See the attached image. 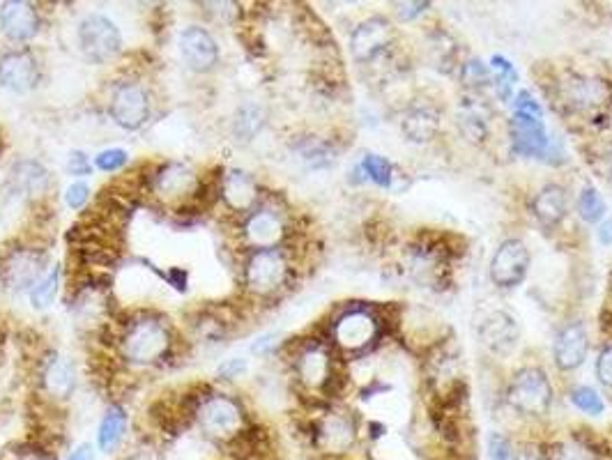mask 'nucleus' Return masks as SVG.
<instances>
[{
    "label": "nucleus",
    "instance_id": "nucleus-1",
    "mask_svg": "<svg viewBox=\"0 0 612 460\" xmlns=\"http://www.w3.org/2000/svg\"><path fill=\"white\" fill-rule=\"evenodd\" d=\"M173 334L168 329L166 320L157 316H136L122 329L120 334V352L127 362L150 366L162 362L171 352Z\"/></svg>",
    "mask_w": 612,
    "mask_h": 460
},
{
    "label": "nucleus",
    "instance_id": "nucleus-2",
    "mask_svg": "<svg viewBox=\"0 0 612 460\" xmlns=\"http://www.w3.org/2000/svg\"><path fill=\"white\" fill-rule=\"evenodd\" d=\"M194 419L201 431L217 442L231 444L244 433L242 405L228 394L203 396L194 410Z\"/></svg>",
    "mask_w": 612,
    "mask_h": 460
},
{
    "label": "nucleus",
    "instance_id": "nucleus-3",
    "mask_svg": "<svg viewBox=\"0 0 612 460\" xmlns=\"http://www.w3.org/2000/svg\"><path fill=\"white\" fill-rule=\"evenodd\" d=\"M47 272V253L35 247H14L0 260V281L12 293H30Z\"/></svg>",
    "mask_w": 612,
    "mask_h": 460
},
{
    "label": "nucleus",
    "instance_id": "nucleus-4",
    "mask_svg": "<svg viewBox=\"0 0 612 460\" xmlns=\"http://www.w3.org/2000/svg\"><path fill=\"white\" fill-rule=\"evenodd\" d=\"M511 408L527 417H541L553 403V387L541 368H523L514 375L509 387Z\"/></svg>",
    "mask_w": 612,
    "mask_h": 460
},
{
    "label": "nucleus",
    "instance_id": "nucleus-5",
    "mask_svg": "<svg viewBox=\"0 0 612 460\" xmlns=\"http://www.w3.org/2000/svg\"><path fill=\"white\" fill-rule=\"evenodd\" d=\"M244 286L251 295L267 297L286 283L288 276V260L281 249H263L254 251L244 263Z\"/></svg>",
    "mask_w": 612,
    "mask_h": 460
},
{
    "label": "nucleus",
    "instance_id": "nucleus-6",
    "mask_svg": "<svg viewBox=\"0 0 612 460\" xmlns=\"http://www.w3.org/2000/svg\"><path fill=\"white\" fill-rule=\"evenodd\" d=\"M79 46L83 56L93 63H106L116 58L122 46V37L116 23L104 14H88L79 23Z\"/></svg>",
    "mask_w": 612,
    "mask_h": 460
},
{
    "label": "nucleus",
    "instance_id": "nucleus-7",
    "mask_svg": "<svg viewBox=\"0 0 612 460\" xmlns=\"http://www.w3.org/2000/svg\"><path fill=\"white\" fill-rule=\"evenodd\" d=\"M201 189V178L194 168L180 161H168L152 175V194L168 205L187 203Z\"/></svg>",
    "mask_w": 612,
    "mask_h": 460
},
{
    "label": "nucleus",
    "instance_id": "nucleus-8",
    "mask_svg": "<svg viewBox=\"0 0 612 460\" xmlns=\"http://www.w3.org/2000/svg\"><path fill=\"white\" fill-rule=\"evenodd\" d=\"M109 111L118 127L127 129V132H136V129H141L150 118L148 90L136 81H122L120 86L113 90Z\"/></svg>",
    "mask_w": 612,
    "mask_h": 460
},
{
    "label": "nucleus",
    "instance_id": "nucleus-9",
    "mask_svg": "<svg viewBox=\"0 0 612 460\" xmlns=\"http://www.w3.org/2000/svg\"><path fill=\"white\" fill-rule=\"evenodd\" d=\"M530 270V251L520 240H504L491 260V279L500 288H516Z\"/></svg>",
    "mask_w": 612,
    "mask_h": 460
},
{
    "label": "nucleus",
    "instance_id": "nucleus-10",
    "mask_svg": "<svg viewBox=\"0 0 612 460\" xmlns=\"http://www.w3.org/2000/svg\"><path fill=\"white\" fill-rule=\"evenodd\" d=\"M357 424L348 412H327L318 421L316 428V447L323 454L343 456L355 447Z\"/></svg>",
    "mask_w": 612,
    "mask_h": 460
},
{
    "label": "nucleus",
    "instance_id": "nucleus-11",
    "mask_svg": "<svg viewBox=\"0 0 612 460\" xmlns=\"http://www.w3.org/2000/svg\"><path fill=\"white\" fill-rule=\"evenodd\" d=\"M37 81H40V65H37L33 53L17 49L0 56V86L17 92V95H26V92L35 90Z\"/></svg>",
    "mask_w": 612,
    "mask_h": 460
},
{
    "label": "nucleus",
    "instance_id": "nucleus-12",
    "mask_svg": "<svg viewBox=\"0 0 612 460\" xmlns=\"http://www.w3.org/2000/svg\"><path fill=\"white\" fill-rule=\"evenodd\" d=\"M180 56L194 72H210L219 63L217 40L201 26H187L178 37Z\"/></svg>",
    "mask_w": 612,
    "mask_h": 460
},
{
    "label": "nucleus",
    "instance_id": "nucleus-13",
    "mask_svg": "<svg viewBox=\"0 0 612 460\" xmlns=\"http://www.w3.org/2000/svg\"><path fill=\"white\" fill-rule=\"evenodd\" d=\"M509 132L516 155L541 159L550 152V136L541 118H532V115L525 113H514Z\"/></svg>",
    "mask_w": 612,
    "mask_h": 460
},
{
    "label": "nucleus",
    "instance_id": "nucleus-14",
    "mask_svg": "<svg viewBox=\"0 0 612 460\" xmlns=\"http://www.w3.org/2000/svg\"><path fill=\"white\" fill-rule=\"evenodd\" d=\"M0 30L14 44L30 42L40 33V14L24 0H7L0 5Z\"/></svg>",
    "mask_w": 612,
    "mask_h": 460
},
{
    "label": "nucleus",
    "instance_id": "nucleus-15",
    "mask_svg": "<svg viewBox=\"0 0 612 460\" xmlns=\"http://www.w3.org/2000/svg\"><path fill=\"white\" fill-rule=\"evenodd\" d=\"M479 339L493 355H509L520 341L518 322L507 311L488 313L479 327Z\"/></svg>",
    "mask_w": 612,
    "mask_h": 460
},
{
    "label": "nucleus",
    "instance_id": "nucleus-16",
    "mask_svg": "<svg viewBox=\"0 0 612 460\" xmlns=\"http://www.w3.org/2000/svg\"><path fill=\"white\" fill-rule=\"evenodd\" d=\"M242 235L254 251L279 249L283 235H286V226L274 210H256L244 221Z\"/></svg>",
    "mask_w": 612,
    "mask_h": 460
},
{
    "label": "nucleus",
    "instance_id": "nucleus-17",
    "mask_svg": "<svg viewBox=\"0 0 612 460\" xmlns=\"http://www.w3.org/2000/svg\"><path fill=\"white\" fill-rule=\"evenodd\" d=\"M589 352V336L580 322H569L555 336L553 357L557 368L562 371H576L585 364Z\"/></svg>",
    "mask_w": 612,
    "mask_h": 460
},
{
    "label": "nucleus",
    "instance_id": "nucleus-18",
    "mask_svg": "<svg viewBox=\"0 0 612 460\" xmlns=\"http://www.w3.org/2000/svg\"><path fill=\"white\" fill-rule=\"evenodd\" d=\"M392 26H389L387 19L373 17L359 23L353 30V37H350V51L359 60V63H366V60H373L380 51L387 49V44L392 42Z\"/></svg>",
    "mask_w": 612,
    "mask_h": 460
},
{
    "label": "nucleus",
    "instance_id": "nucleus-19",
    "mask_svg": "<svg viewBox=\"0 0 612 460\" xmlns=\"http://www.w3.org/2000/svg\"><path fill=\"white\" fill-rule=\"evenodd\" d=\"M562 97L573 111H596L610 99V88L606 81L594 79V76H573L562 86Z\"/></svg>",
    "mask_w": 612,
    "mask_h": 460
},
{
    "label": "nucleus",
    "instance_id": "nucleus-20",
    "mask_svg": "<svg viewBox=\"0 0 612 460\" xmlns=\"http://www.w3.org/2000/svg\"><path fill=\"white\" fill-rule=\"evenodd\" d=\"M219 194H221V201L231 207L233 212L244 214V212L254 210V205L258 201V184L247 171L231 168V171H226L224 175H221Z\"/></svg>",
    "mask_w": 612,
    "mask_h": 460
},
{
    "label": "nucleus",
    "instance_id": "nucleus-21",
    "mask_svg": "<svg viewBox=\"0 0 612 460\" xmlns=\"http://www.w3.org/2000/svg\"><path fill=\"white\" fill-rule=\"evenodd\" d=\"M376 318L366 311H350L334 325V339L346 350H362L376 339Z\"/></svg>",
    "mask_w": 612,
    "mask_h": 460
},
{
    "label": "nucleus",
    "instance_id": "nucleus-22",
    "mask_svg": "<svg viewBox=\"0 0 612 460\" xmlns=\"http://www.w3.org/2000/svg\"><path fill=\"white\" fill-rule=\"evenodd\" d=\"M10 187L24 198H40L49 194L51 175L37 159H19L10 171Z\"/></svg>",
    "mask_w": 612,
    "mask_h": 460
},
{
    "label": "nucleus",
    "instance_id": "nucleus-23",
    "mask_svg": "<svg viewBox=\"0 0 612 460\" xmlns=\"http://www.w3.org/2000/svg\"><path fill=\"white\" fill-rule=\"evenodd\" d=\"M42 389L53 401H65L76 389V371L67 357L51 355L42 368Z\"/></svg>",
    "mask_w": 612,
    "mask_h": 460
},
{
    "label": "nucleus",
    "instance_id": "nucleus-24",
    "mask_svg": "<svg viewBox=\"0 0 612 460\" xmlns=\"http://www.w3.org/2000/svg\"><path fill=\"white\" fill-rule=\"evenodd\" d=\"M569 212V194L560 184H546L534 198V214L543 226H557Z\"/></svg>",
    "mask_w": 612,
    "mask_h": 460
},
{
    "label": "nucleus",
    "instance_id": "nucleus-25",
    "mask_svg": "<svg viewBox=\"0 0 612 460\" xmlns=\"http://www.w3.org/2000/svg\"><path fill=\"white\" fill-rule=\"evenodd\" d=\"M401 127L408 141L428 143L435 134H438L440 115L433 106H422V104L412 106V109H408V113H405Z\"/></svg>",
    "mask_w": 612,
    "mask_h": 460
},
{
    "label": "nucleus",
    "instance_id": "nucleus-26",
    "mask_svg": "<svg viewBox=\"0 0 612 460\" xmlns=\"http://www.w3.org/2000/svg\"><path fill=\"white\" fill-rule=\"evenodd\" d=\"M127 433V412L122 405H109L97 428V444L104 454H113Z\"/></svg>",
    "mask_w": 612,
    "mask_h": 460
},
{
    "label": "nucleus",
    "instance_id": "nucleus-27",
    "mask_svg": "<svg viewBox=\"0 0 612 460\" xmlns=\"http://www.w3.org/2000/svg\"><path fill=\"white\" fill-rule=\"evenodd\" d=\"M330 355L323 348H309L304 350L300 359H297V375L306 387L318 389L330 380Z\"/></svg>",
    "mask_w": 612,
    "mask_h": 460
},
{
    "label": "nucleus",
    "instance_id": "nucleus-28",
    "mask_svg": "<svg viewBox=\"0 0 612 460\" xmlns=\"http://www.w3.org/2000/svg\"><path fill=\"white\" fill-rule=\"evenodd\" d=\"M263 125H265V111L254 102H247L235 111L233 134H235L237 141L247 143V141H251V138L260 134Z\"/></svg>",
    "mask_w": 612,
    "mask_h": 460
},
{
    "label": "nucleus",
    "instance_id": "nucleus-29",
    "mask_svg": "<svg viewBox=\"0 0 612 460\" xmlns=\"http://www.w3.org/2000/svg\"><path fill=\"white\" fill-rule=\"evenodd\" d=\"M58 288H60V267L53 265L47 272V276H44V279L37 283L33 290H30V304H33V309L37 311L49 309V306L56 302Z\"/></svg>",
    "mask_w": 612,
    "mask_h": 460
},
{
    "label": "nucleus",
    "instance_id": "nucleus-30",
    "mask_svg": "<svg viewBox=\"0 0 612 460\" xmlns=\"http://www.w3.org/2000/svg\"><path fill=\"white\" fill-rule=\"evenodd\" d=\"M578 214L580 219L587 221V224H599V221L606 217V201H603V196L596 191L594 187H585L578 194Z\"/></svg>",
    "mask_w": 612,
    "mask_h": 460
},
{
    "label": "nucleus",
    "instance_id": "nucleus-31",
    "mask_svg": "<svg viewBox=\"0 0 612 460\" xmlns=\"http://www.w3.org/2000/svg\"><path fill=\"white\" fill-rule=\"evenodd\" d=\"M491 67H493V81L497 88V97H500L502 102H509L511 92H514V83L518 81L516 67L502 56H495L491 60Z\"/></svg>",
    "mask_w": 612,
    "mask_h": 460
},
{
    "label": "nucleus",
    "instance_id": "nucleus-32",
    "mask_svg": "<svg viewBox=\"0 0 612 460\" xmlns=\"http://www.w3.org/2000/svg\"><path fill=\"white\" fill-rule=\"evenodd\" d=\"M362 171L369 175L371 182H376L378 187L389 189L394 184V164L380 155H366L362 159Z\"/></svg>",
    "mask_w": 612,
    "mask_h": 460
},
{
    "label": "nucleus",
    "instance_id": "nucleus-33",
    "mask_svg": "<svg viewBox=\"0 0 612 460\" xmlns=\"http://www.w3.org/2000/svg\"><path fill=\"white\" fill-rule=\"evenodd\" d=\"M571 403L576 405L580 412L589 414V417H601L606 412V403L599 396V391H594L592 387H576L571 391Z\"/></svg>",
    "mask_w": 612,
    "mask_h": 460
},
{
    "label": "nucleus",
    "instance_id": "nucleus-34",
    "mask_svg": "<svg viewBox=\"0 0 612 460\" xmlns=\"http://www.w3.org/2000/svg\"><path fill=\"white\" fill-rule=\"evenodd\" d=\"M302 159L311 168H325V166H330L336 157H334V150L327 143L311 141L302 148Z\"/></svg>",
    "mask_w": 612,
    "mask_h": 460
},
{
    "label": "nucleus",
    "instance_id": "nucleus-35",
    "mask_svg": "<svg viewBox=\"0 0 612 460\" xmlns=\"http://www.w3.org/2000/svg\"><path fill=\"white\" fill-rule=\"evenodd\" d=\"M488 460H514L516 447L504 433H491L486 440Z\"/></svg>",
    "mask_w": 612,
    "mask_h": 460
},
{
    "label": "nucleus",
    "instance_id": "nucleus-36",
    "mask_svg": "<svg viewBox=\"0 0 612 460\" xmlns=\"http://www.w3.org/2000/svg\"><path fill=\"white\" fill-rule=\"evenodd\" d=\"M127 161H129V155L125 150L109 148V150H102L95 157V166L104 173H113V171H120L122 166H127Z\"/></svg>",
    "mask_w": 612,
    "mask_h": 460
},
{
    "label": "nucleus",
    "instance_id": "nucleus-37",
    "mask_svg": "<svg viewBox=\"0 0 612 460\" xmlns=\"http://www.w3.org/2000/svg\"><path fill=\"white\" fill-rule=\"evenodd\" d=\"M548 460H596V454L587 447V444L566 442V444H560V449L555 451V456Z\"/></svg>",
    "mask_w": 612,
    "mask_h": 460
},
{
    "label": "nucleus",
    "instance_id": "nucleus-38",
    "mask_svg": "<svg viewBox=\"0 0 612 460\" xmlns=\"http://www.w3.org/2000/svg\"><path fill=\"white\" fill-rule=\"evenodd\" d=\"M90 201V187L86 182H72L65 191V203L70 210H81Z\"/></svg>",
    "mask_w": 612,
    "mask_h": 460
},
{
    "label": "nucleus",
    "instance_id": "nucleus-39",
    "mask_svg": "<svg viewBox=\"0 0 612 460\" xmlns=\"http://www.w3.org/2000/svg\"><path fill=\"white\" fill-rule=\"evenodd\" d=\"M493 74L488 72V69L479 63V60H470L468 65L463 69V81L470 83V86H486V83H491Z\"/></svg>",
    "mask_w": 612,
    "mask_h": 460
},
{
    "label": "nucleus",
    "instance_id": "nucleus-40",
    "mask_svg": "<svg viewBox=\"0 0 612 460\" xmlns=\"http://www.w3.org/2000/svg\"><path fill=\"white\" fill-rule=\"evenodd\" d=\"M67 173L74 175V178H86V175L93 173V164L81 150H72L67 155Z\"/></svg>",
    "mask_w": 612,
    "mask_h": 460
},
{
    "label": "nucleus",
    "instance_id": "nucleus-41",
    "mask_svg": "<svg viewBox=\"0 0 612 460\" xmlns=\"http://www.w3.org/2000/svg\"><path fill=\"white\" fill-rule=\"evenodd\" d=\"M596 378H599L601 385L612 389V345L606 350H601L599 359H596Z\"/></svg>",
    "mask_w": 612,
    "mask_h": 460
},
{
    "label": "nucleus",
    "instance_id": "nucleus-42",
    "mask_svg": "<svg viewBox=\"0 0 612 460\" xmlns=\"http://www.w3.org/2000/svg\"><path fill=\"white\" fill-rule=\"evenodd\" d=\"M514 106H516V113L532 115V118H541V115H543L539 102H537V99H534L527 90H520V92H518Z\"/></svg>",
    "mask_w": 612,
    "mask_h": 460
},
{
    "label": "nucleus",
    "instance_id": "nucleus-43",
    "mask_svg": "<svg viewBox=\"0 0 612 460\" xmlns=\"http://www.w3.org/2000/svg\"><path fill=\"white\" fill-rule=\"evenodd\" d=\"M244 371H247V362H244V359H226V362L219 366L217 375L221 380H233Z\"/></svg>",
    "mask_w": 612,
    "mask_h": 460
},
{
    "label": "nucleus",
    "instance_id": "nucleus-44",
    "mask_svg": "<svg viewBox=\"0 0 612 460\" xmlns=\"http://www.w3.org/2000/svg\"><path fill=\"white\" fill-rule=\"evenodd\" d=\"M428 7H431L428 3H396V12H399V17L403 21H408L419 17V14L428 10Z\"/></svg>",
    "mask_w": 612,
    "mask_h": 460
},
{
    "label": "nucleus",
    "instance_id": "nucleus-45",
    "mask_svg": "<svg viewBox=\"0 0 612 460\" xmlns=\"http://www.w3.org/2000/svg\"><path fill=\"white\" fill-rule=\"evenodd\" d=\"M12 460H56V458H53V456L49 454V451L28 447V449L17 451V454H14Z\"/></svg>",
    "mask_w": 612,
    "mask_h": 460
},
{
    "label": "nucleus",
    "instance_id": "nucleus-46",
    "mask_svg": "<svg viewBox=\"0 0 612 460\" xmlns=\"http://www.w3.org/2000/svg\"><path fill=\"white\" fill-rule=\"evenodd\" d=\"M514 460H548V456L543 454V451H539L537 447H530V444H527V447H516V458Z\"/></svg>",
    "mask_w": 612,
    "mask_h": 460
},
{
    "label": "nucleus",
    "instance_id": "nucleus-47",
    "mask_svg": "<svg viewBox=\"0 0 612 460\" xmlns=\"http://www.w3.org/2000/svg\"><path fill=\"white\" fill-rule=\"evenodd\" d=\"M67 460H95V447H93V444L83 442L72 451L70 458H67Z\"/></svg>",
    "mask_w": 612,
    "mask_h": 460
},
{
    "label": "nucleus",
    "instance_id": "nucleus-48",
    "mask_svg": "<svg viewBox=\"0 0 612 460\" xmlns=\"http://www.w3.org/2000/svg\"><path fill=\"white\" fill-rule=\"evenodd\" d=\"M599 242L603 244V247H612V219L603 221L601 228H599Z\"/></svg>",
    "mask_w": 612,
    "mask_h": 460
},
{
    "label": "nucleus",
    "instance_id": "nucleus-49",
    "mask_svg": "<svg viewBox=\"0 0 612 460\" xmlns=\"http://www.w3.org/2000/svg\"><path fill=\"white\" fill-rule=\"evenodd\" d=\"M601 161H603V171L608 173V178H612V143L608 145L606 150H603Z\"/></svg>",
    "mask_w": 612,
    "mask_h": 460
}]
</instances>
